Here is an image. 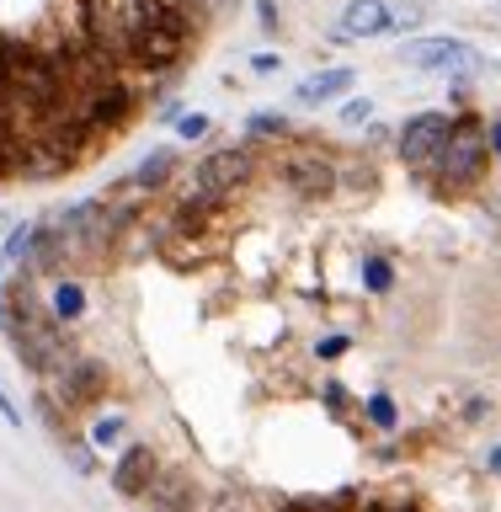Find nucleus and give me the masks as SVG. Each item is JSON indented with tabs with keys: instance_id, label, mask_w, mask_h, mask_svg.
Listing matches in <instances>:
<instances>
[{
	"instance_id": "obj_1",
	"label": "nucleus",
	"mask_w": 501,
	"mask_h": 512,
	"mask_svg": "<svg viewBox=\"0 0 501 512\" xmlns=\"http://www.w3.org/2000/svg\"><path fill=\"white\" fill-rule=\"evenodd\" d=\"M166 6L171 0H80V11H86V43H96L112 59H128L134 38Z\"/></svg>"
},
{
	"instance_id": "obj_2",
	"label": "nucleus",
	"mask_w": 501,
	"mask_h": 512,
	"mask_svg": "<svg viewBox=\"0 0 501 512\" xmlns=\"http://www.w3.org/2000/svg\"><path fill=\"white\" fill-rule=\"evenodd\" d=\"M486 160H491L486 128H480V123H470V118H459L454 128H448L443 150L432 155V166H438V187L459 192V187L480 182V171H486Z\"/></svg>"
},
{
	"instance_id": "obj_3",
	"label": "nucleus",
	"mask_w": 501,
	"mask_h": 512,
	"mask_svg": "<svg viewBox=\"0 0 501 512\" xmlns=\"http://www.w3.org/2000/svg\"><path fill=\"white\" fill-rule=\"evenodd\" d=\"M187 43H192L187 11H182V6H166V11H160L155 22L134 38V48H128V64H139V70L160 75V70H171V64H182Z\"/></svg>"
},
{
	"instance_id": "obj_4",
	"label": "nucleus",
	"mask_w": 501,
	"mask_h": 512,
	"mask_svg": "<svg viewBox=\"0 0 501 512\" xmlns=\"http://www.w3.org/2000/svg\"><path fill=\"white\" fill-rule=\"evenodd\" d=\"M48 384H54V406L59 411H91L96 400L107 395V384H112V374H107V363H96V358H64L54 374H48Z\"/></svg>"
},
{
	"instance_id": "obj_5",
	"label": "nucleus",
	"mask_w": 501,
	"mask_h": 512,
	"mask_svg": "<svg viewBox=\"0 0 501 512\" xmlns=\"http://www.w3.org/2000/svg\"><path fill=\"white\" fill-rule=\"evenodd\" d=\"M256 176V160L251 150H235V144H224V150H208L198 166H192V192L208 203H219V198H235L240 187H246Z\"/></svg>"
},
{
	"instance_id": "obj_6",
	"label": "nucleus",
	"mask_w": 501,
	"mask_h": 512,
	"mask_svg": "<svg viewBox=\"0 0 501 512\" xmlns=\"http://www.w3.org/2000/svg\"><path fill=\"white\" fill-rule=\"evenodd\" d=\"M75 118L91 128V134H102V128H118L134 118V86L128 80H102V86H86L75 91Z\"/></svg>"
},
{
	"instance_id": "obj_7",
	"label": "nucleus",
	"mask_w": 501,
	"mask_h": 512,
	"mask_svg": "<svg viewBox=\"0 0 501 512\" xmlns=\"http://www.w3.org/2000/svg\"><path fill=\"white\" fill-rule=\"evenodd\" d=\"M400 59L416 64V70H432V75H470L480 54L464 38H416L400 48Z\"/></svg>"
},
{
	"instance_id": "obj_8",
	"label": "nucleus",
	"mask_w": 501,
	"mask_h": 512,
	"mask_svg": "<svg viewBox=\"0 0 501 512\" xmlns=\"http://www.w3.org/2000/svg\"><path fill=\"white\" fill-rule=\"evenodd\" d=\"M448 128H454V118L448 112H416V118H406V128H400V160L406 166H432V155L443 150Z\"/></svg>"
},
{
	"instance_id": "obj_9",
	"label": "nucleus",
	"mask_w": 501,
	"mask_h": 512,
	"mask_svg": "<svg viewBox=\"0 0 501 512\" xmlns=\"http://www.w3.org/2000/svg\"><path fill=\"white\" fill-rule=\"evenodd\" d=\"M144 507L150 512H203V491L187 470H160L144 491Z\"/></svg>"
},
{
	"instance_id": "obj_10",
	"label": "nucleus",
	"mask_w": 501,
	"mask_h": 512,
	"mask_svg": "<svg viewBox=\"0 0 501 512\" xmlns=\"http://www.w3.org/2000/svg\"><path fill=\"white\" fill-rule=\"evenodd\" d=\"M155 475H160V454H155V448L150 443H128L123 454H118V464H112V491L134 502V496L150 491Z\"/></svg>"
},
{
	"instance_id": "obj_11",
	"label": "nucleus",
	"mask_w": 501,
	"mask_h": 512,
	"mask_svg": "<svg viewBox=\"0 0 501 512\" xmlns=\"http://www.w3.org/2000/svg\"><path fill=\"white\" fill-rule=\"evenodd\" d=\"M283 182L294 187L299 198L320 203V198H331V187H336V166L326 155H288L283 160Z\"/></svg>"
},
{
	"instance_id": "obj_12",
	"label": "nucleus",
	"mask_w": 501,
	"mask_h": 512,
	"mask_svg": "<svg viewBox=\"0 0 501 512\" xmlns=\"http://www.w3.org/2000/svg\"><path fill=\"white\" fill-rule=\"evenodd\" d=\"M395 16L384 0H347L342 11V38H379V32H390Z\"/></svg>"
},
{
	"instance_id": "obj_13",
	"label": "nucleus",
	"mask_w": 501,
	"mask_h": 512,
	"mask_svg": "<svg viewBox=\"0 0 501 512\" xmlns=\"http://www.w3.org/2000/svg\"><path fill=\"white\" fill-rule=\"evenodd\" d=\"M342 91H352V70H347V64H336V70H320V75H310V80H299V102H304V107L336 102Z\"/></svg>"
},
{
	"instance_id": "obj_14",
	"label": "nucleus",
	"mask_w": 501,
	"mask_h": 512,
	"mask_svg": "<svg viewBox=\"0 0 501 512\" xmlns=\"http://www.w3.org/2000/svg\"><path fill=\"white\" fill-rule=\"evenodd\" d=\"M48 315H54L59 326L80 320L86 315V288H80L75 278H54V288H48Z\"/></svg>"
},
{
	"instance_id": "obj_15",
	"label": "nucleus",
	"mask_w": 501,
	"mask_h": 512,
	"mask_svg": "<svg viewBox=\"0 0 501 512\" xmlns=\"http://www.w3.org/2000/svg\"><path fill=\"white\" fill-rule=\"evenodd\" d=\"M171 171H176V150H150V155L139 160V171L128 176V187L155 192V187H166V182H171Z\"/></svg>"
},
{
	"instance_id": "obj_16",
	"label": "nucleus",
	"mask_w": 501,
	"mask_h": 512,
	"mask_svg": "<svg viewBox=\"0 0 501 512\" xmlns=\"http://www.w3.org/2000/svg\"><path fill=\"white\" fill-rule=\"evenodd\" d=\"M246 134H251V139H283V134H288V118H283V112H251V118H246Z\"/></svg>"
},
{
	"instance_id": "obj_17",
	"label": "nucleus",
	"mask_w": 501,
	"mask_h": 512,
	"mask_svg": "<svg viewBox=\"0 0 501 512\" xmlns=\"http://www.w3.org/2000/svg\"><path fill=\"white\" fill-rule=\"evenodd\" d=\"M27 251H32V224H16V230L6 235V251H0V262L16 272V267L27 262Z\"/></svg>"
},
{
	"instance_id": "obj_18",
	"label": "nucleus",
	"mask_w": 501,
	"mask_h": 512,
	"mask_svg": "<svg viewBox=\"0 0 501 512\" xmlns=\"http://www.w3.org/2000/svg\"><path fill=\"white\" fill-rule=\"evenodd\" d=\"M123 432H128L123 416H96V422H91V448H118Z\"/></svg>"
},
{
	"instance_id": "obj_19",
	"label": "nucleus",
	"mask_w": 501,
	"mask_h": 512,
	"mask_svg": "<svg viewBox=\"0 0 501 512\" xmlns=\"http://www.w3.org/2000/svg\"><path fill=\"white\" fill-rule=\"evenodd\" d=\"M363 283L374 288V294H390V288H395V267L384 262V256H363Z\"/></svg>"
},
{
	"instance_id": "obj_20",
	"label": "nucleus",
	"mask_w": 501,
	"mask_h": 512,
	"mask_svg": "<svg viewBox=\"0 0 501 512\" xmlns=\"http://www.w3.org/2000/svg\"><path fill=\"white\" fill-rule=\"evenodd\" d=\"M363 416H368L374 427H384V432L400 422V411H395V400H390V395H368V400H363Z\"/></svg>"
},
{
	"instance_id": "obj_21",
	"label": "nucleus",
	"mask_w": 501,
	"mask_h": 512,
	"mask_svg": "<svg viewBox=\"0 0 501 512\" xmlns=\"http://www.w3.org/2000/svg\"><path fill=\"white\" fill-rule=\"evenodd\" d=\"M352 496H331V502H315V496H299V502H283L278 512H347Z\"/></svg>"
},
{
	"instance_id": "obj_22",
	"label": "nucleus",
	"mask_w": 501,
	"mask_h": 512,
	"mask_svg": "<svg viewBox=\"0 0 501 512\" xmlns=\"http://www.w3.org/2000/svg\"><path fill=\"white\" fill-rule=\"evenodd\" d=\"M176 134H182L187 144L203 139V134H208V112H182V118H176Z\"/></svg>"
},
{
	"instance_id": "obj_23",
	"label": "nucleus",
	"mask_w": 501,
	"mask_h": 512,
	"mask_svg": "<svg viewBox=\"0 0 501 512\" xmlns=\"http://www.w3.org/2000/svg\"><path fill=\"white\" fill-rule=\"evenodd\" d=\"M70 464L80 475H96V454H91V443H70Z\"/></svg>"
},
{
	"instance_id": "obj_24",
	"label": "nucleus",
	"mask_w": 501,
	"mask_h": 512,
	"mask_svg": "<svg viewBox=\"0 0 501 512\" xmlns=\"http://www.w3.org/2000/svg\"><path fill=\"white\" fill-rule=\"evenodd\" d=\"M342 118L347 123H368V118H374V102H368V96H352V102L342 107Z\"/></svg>"
},
{
	"instance_id": "obj_25",
	"label": "nucleus",
	"mask_w": 501,
	"mask_h": 512,
	"mask_svg": "<svg viewBox=\"0 0 501 512\" xmlns=\"http://www.w3.org/2000/svg\"><path fill=\"white\" fill-rule=\"evenodd\" d=\"M315 352H320V358H342V352H347V336H320Z\"/></svg>"
},
{
	"instance_id": "obj_26",
	"label": "nucleus",
	"mask_w": 501,
	"mask_h": 512,
	"mask_svg": "<svg viewBox=\"0 0 501 512\" xmlns=\"http://www.w3.org/2000/svg\"><path fill=\"white\" fill-rule=\"evenodd\" d=\"M256 22H262V32H278V6H272V0H256Z\"/></svg>"
},
{
	"instance_id": "obj_27",
	"label": "nucleus",
	"mask_w": 501,
	"mask_h": 512,
	"mask_svg": "<svg viewBox=\"0 0 501 512\" xmlns=\"http://www.w3.org/2000/svg\"><path fill=\"white\" fill-rule=\"evenodd\" d=\"M0 416H6V422H11V427H22V411H16V406H11V395H6V384H0Z\"/></svg>"
},
{
	"instance_id": "obj_28",
	"label": "nucleus",
	"mask_w": 501,
	"mask_h": 512,
	"mask_svg": "<svg viewBox=\"0 0 501 512\" xmlns=\"http://www.w3.org/2000/svg\"><path fill=\"white\" fill-rule=\"evenodd\" d=\"M251 70H262V75H267V70H278V54H256V59H251Z\"/></svg>"
},
{
	"instance_id": "obj_29",
	"label": "nucleus",
	"mask_w": 501,
	"mask_h": 512,
	"mask_svg": "<svg viewBox=\"0 0 501 512\" xmlns=\"http://www.w3.org/2000/svg\"><path fill=\"white\" fill-rule=\"evenodd\" d=\"M486 144H491V150L501 155V123H491V128H486Z\"/></svg>"
},
{
	"instance_id": "obj_30",
	"label": "nucleus",
	"mask_w": 501,
	"mask_h": 512,
	"mask_svg": "<svg viewBox=\"0 0 501 512\" xmlns=\"http://www.w3.org/2000/svg\"><path fill=\"white\" fill-rule=\"evenodd\" d=\"M486 464H491V470L501 475V443H496V448H491V454H486Z\"/></svg>"
},
{
	"instance_id": "obj_31",
	"label": "nucleus",
	"mask_w": 501,
	"mask_h": 512,
	"mask_svg": "<svg viewBox=\"0 0 501 512\" xmlns=\"http://www.w3.org/2000/svg\"><path fill=\"white\" fill-rule=\"evenodd\" d=\"M368 512H406V507H368Z\"/></svg>"
}]
</instances>
